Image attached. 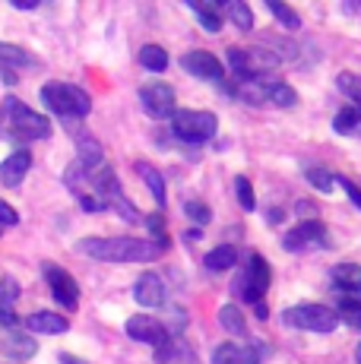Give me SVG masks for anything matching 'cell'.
<instances>
[{"instance_id": "6da1fadb", "label": "cell", "mask_w": 361, "mask_h": 364, "mask_svg": "<svg viewBox=\"0 0 361 364\" xmlns=\"http://www.w3.org/2000/svg\"><path fill=\"white\" fill-rule=\"evenodd\" d=\"M76 254L102 263H152L165 254L143 237H82L76 241Z\"/></svg>"}, {"instance_id": "7a4b0ae2", "label": "cell", "mask_w": 361, "mask_h": 364, "mask_svg": "<svg viewBox=\"0 0 361 364\" xmlns=\"http://www.w3.org/2000/svg\"><path fill=\"white\" fill-rule=\"evenodd\" d=\"M41 102H45L48 111H54L58 117H67V121H80L92 111V102L82 92L80 86H70V82H45L41 86Z\"/></svg>"}, {"instance_id": "3957f363", "label": "cell", "mask_w": 361, "mask_h": 364, "mask_svg": "<svg viewBox=\"0 0 361 364\" xmlns=\"http://www.w3.org/2000/svg\"><path fill=\"white\" fill-rule=\"evenodd\" d=\"M171 133L187 146H203L216 139L219 117L212 111H175L171 114Z\"/></svg>"}, {"instance_id": "277c9868", "label": "cell", "mask_w": 361, "mask_h": 364, "mask_svg": "<svg viewBox=\"0 0 361 364\" xmlns=\"http://www.w3.org/2000/svg\"><path fill=\"white\" fill-rule=\"evenodd\" d=\"M282 323L289 330H301V333H333L339 320L323 304H295L282 311Z\"/></svg>"}, {"instance_id": "5b68a950", "label": "cell", "mask_w": 361, "mask_h": 364, "mask_svg": "<svg viewBox=\"0 0 361 364\" xmlns=\"http://www.w3.org/2000/svg\"><path fill=\"white\" fill-rule=\"evenodd\" d=\"M6 114H10V133L16 139H45L51 136V121H48L45 114H38V111H32L29 105H23L19 99H6L4 102Z\"/></svg>"}, {"instance_id": "8992f818", "label": "cell", "mask_w": 361, "mask_h": 364, "mask_svg": "<svg viewBox=\"0 0 361 364\" xmlns=\"http://www.w3.org/2000/svg\"><path fill=\"white\" fill-rule=\"evenodd\" d=\"M269 276H273L269 263L263 260L260 254H247L244 272L238 276V282H235L232 289H235V295H241V301H247V304H260L269 289Z\"/></svg>"}, {"instance_id": "52a82bcc", "label": "cell", "mask_w": 361, "mask_h": 364, "mask_svg": "<svg viewBox=\"0 0 361 364\" xmlns=\"http://www.w3.org/2000/svg\"><path fill=\"white\" fill-rule=\"evenodd\" d=\"M140 105L149 117L168 121V117L178 111V92H175V86H168V82H146L140 89Z\"/></svg>"}, {"instance_id": "ba28073f", "label": "cell", "mask_w": 361, "mask_h": 364, "mask_svg": "<svg viewBox=\"0 0 361 364\" xmlns=\"http://www.w3.org/2000/svg\"><path fill=\"white\" fill-rule=\"evenodd\" d=\"M266 358L269 346H263V342H247V346L222 342V346L212 348V364H263Z\"/></svg>"}, {"instance_id": "9c48e42d", "label": "cell", "mask_w": 361, "mask_h": 364, "mask_svg": "<svg viewBox=\"0 0 361 364\" xmlns=\"http://www.w3.org/2000/svg\"><path fill=\"white\" fill-rule=\"evenodd\" d=\"M41 272H45V282H48V289H51L54 301L64 304L67 311H76V304H80V289H76V279L70 272L60 269L58 263H45Z\"/></svg>"}, {"instance_id": "30bf717a", "label": "cell", "mask_w": 361, "mask_h": 364, "mask_svg": "<svg viewBox=\"0 0 361 364\" xmlns=\"http://www.w3.org/2000/svg\"><path fill=\"white\" fill-rule=\"evenodd\" d=\"M282 247L291 254H301V250H314V247H330V235H326L323 222H301L291 232L282 237Z\"/></svg>"}, {"instance_id": "8fae6325", "label": "cell", "mask_w": 361, "mask_h": 364, "mask_svg": "<svg viewBox=\"0 0 361 364\" xmlns=\"http://www.w3.org/2000/svg\"><path fill=\"white\" fill-rule=\"evenodd\" d=\"M124 330L134 342H146V346H162L165 339H171L168 330H165L162 320H156L152 314H136V317H130L127 323H124Z\"/></svg>"}, {"instance_id": "7c38bea8", "label": "cell", "mask_w": 361, "mask_h": 364, "mask_svg": "<svg viewBox=\"0 0 361 364\" xmlns=\"http://www.w3.org/2000/svg\"><path fill=\"white\" fill-rule=\"evenodd\" d=\"M180 67H184L190 76L203 80V82H222L225 80V70H222L219 58L210 54V51H200V48L197 51H187L184 58H180Z\"/></svg>"}, {"instance_id": "4fadbf2b", "label": "cell", "mask_w": 361, "mask_h": 364, "mask_svg": "<svg viewBox=\"0 0 361 364\" xmlns=\"http://www.w3.org/2000/svg\"><path fill=\"white\" fill-rule=\"evenodd\" d=\"M134 298L143 307H165V282L156 272H143L134 282Z\"/></svg>"}, {"instance_id": "5bb4252c", "label": "cell", "mask_w": 361, "mask_h": 364, "mask_svg": "<svg viewBox=\"0 0 361 364\" xmlns=\"http://www.w3.org/2000/svg\"><path fill=\"white\" fill-rule=\"evenodd\" d=\"M29 168H32V152H29V149L10 152V156L0 162V184L19 187V184H23V178L29 174Z\"/></svg>"}, {"instance_id": "9a60e30c", "label": "cell", "mask_w": 361, "mask_h": 364, "mask_svg": "<svg viewBox=\"0 0 361 364\" xmlns=\"http://www.w3.org/2000/svg\"><path fill=\"white\" fill-rule=\"evenodd\" d=\"M26 330L41 333V336H60L70 330V323H67V317H60V314L38 311V314H32V317H26Z\"/></svg>"}, {"instance_id": "2e32d148", "label": "cell", "mask_w": 361, "mask_h": 364, "mask_svg": "<svg viewBox=\"0 0 361 364\" xmlns=\"http://www.w3.org/2000/svg\"><path fill=\"white\" fill-rule=\"evenodd\" d=\"M134 168H136V174L143 178V184L149 187V193H152V200H156V206L165 209V203H168V191H165L162 171H158L156 165H149V162H136Z\"/></svg>"}, {"instance_id": "e0dca14e", "label": "cell", "mask_w": 361, "mask_h": 364, "mask_svg": "<svg viewBox=\"0 0 361 364\" xmlns=\"http://www.w3.org/2000/svg\"><path fill=\"white\" fill-rule=\"evenodd\" d=\"M76 149H80V156H76V165H80L86 174H92L95 168H102V159H105V152H102V143H99V139L80 136Z\"/></svg>"}, {"instance_id": "ac0fdd59", "label": "cell", "mask_w": 361, "mask_h": 364, "mask_svg": "<svg viewBox=\"0 0 361 364\" xmlns=\"http://www.w3.org/2000/svg\"><path fill=\"white\" fill-rule=\"evenodd\" d=\"M333 289L339 291H361V266L358 263H339L330 269Z\"/></svg>"}, {"instance_id": "d6986e66", "label": "cell", "mask_w": 361, "mask_h": 364, "mask_svg": "<svg viewBox=\"0 0 361 364\" xmlns=\"http://www.w3.org/2000/svg\"><path fill=\"white\" fill-rule=\"evenodd\" d=\"M38 60L32 58L26 48H19V45H10V41H0V67L4 70H13L16 73L19 67H36Z\"/></svg>"}, {"instance_id": "ffe728a7", "label": "cell", "mask_w": 361, "mask_h": 364, "mask_svg": "<svg viewBox=\"0 0 361 364\" xmlns=\"http://www.w3.org/2000/svg\"><path fill=\"white\" fill-rule=\"evenodd\" d=\"M206 269L210 272H225V269H235L238 266V250L232 247V244H219L216 250H210V254L203 257Z\"/></svg>"}, {"instance_id": "44dd1931", "label": "cell", "mask_w": 361, "mask_h": 364, "mask_svg": "<svg viewBox=\"0 0 361 364\" xmlns=\"http://www.w3.org/2000/svg\"><path fill=\"white\" fill-rule=\"evenodd\" d=\"M263 102H273V105H279V108H291V105L298 102V92L289 86V82H279V80L266 82L263 80Z\"/></svg>"}, {"instance_id": "7402d4cb", "label": "cell", "mask_w": 361, "mask_h": 364, "mask_svg": "<svg viewBox=\"0 0 361 364\" xmlns=\"http://www.w3.org/2000/svg\"><path fill=\"white\" fill-rule=\"evenodd\" d=\"M219 10L232 19L235 29H241V32H251L254 29V13H251V6L241 4V0H228V4H222Z\"/></svg>"}, {"instance_id": "603a6c76", "label": "cell", "mask_w": 361, "mask_h": 364, "mask_svg": "<svg viewBox=\"0 0 361 364\" xmlns=\"http://www.w3.org/2000/svg\"><path fill=\"white\" fill-rule=\"evenodd\" d=\"M187 6L197 13L200 26H203L206 32H219V29H222V10H219L216 4H203V0H187Z\"/></svg>"}, {"instance_id": "cb8c5ba5", "label": "cell", "mask_w": 361, "mask_h": 364, "mask_svg": "<svg viewBox=\"0 0 361 364\" xmlns=\"http://www.w3.org/2000/svg\"><path fill=\"white\" fill-rule=\"evenodd\" d=\"M140 67L149 70V73H165V67H168V51H165L162 45H143Z\"/></svg>"}, {"instance_id": "d4e9b609", "label": "cell", "mask_w": 361, "mask_h": 364, "mask_svg": "<svg viewBox=\"0 0 361 364\" xmlns=\"http://www.w3.org/2000/svg\"><path fill=\"white\" fill-rule=\"evenodd\" d=\"M4 348L13 355V358H32V355L38 352V342L26 333H10L4 339Z\"/></svg>"}, {"instance_id": "484cf974", "label": "cell", "mask_w": 361, "mask_h": 364, "mask_svg": "<svg viewBox=\"0 0 361 364\" xmlns=\"http://www.w3.org/2000/svg\"><path fill=\"white\" fill-rule=\"evenodd\" d=\"M219 323H222V330L232 333V336H244L247 333V320H244V314H241L238 304H225V307H222V311H219Z\"/></svg>"}, {"instance_id": "4316f807", "label": "cell", "mask_w": 361, "mask_h": 364, "mask_svg": "<svg viewBox=\"0 0 361 364\" xmlns=\"http://www.w3.org/2000/svg\"><path fill=\"white\" fill-rule=\"evenodd\" d=\"M361 127V111L355 105H349V108L336 111V117H333V130L339 133V136H349V133H358Z\"/></svg>"}, {"instance_id": "83f0119b", "label": "cell", "mask_w": 361, "mask_h": 364, "mask_svg": "<svg viewBox=\"0 0 361 364\" xmlns=\"http://www.w3.org/2000/svg\"><path fill=\"white\" fill-rule=\"evenodd\" d=\"M333 314H336V320H343L349 330H361V301L358 298H343Z\"/></svg>"}, {"instance_id": "f1b7e54d", "label": "cell", "mask_w": 361, "mask_h": 364, "mask_svg": "<svg viewBox=\"0 0 361 364\" xmlns=\"http://www.w3.org/2000/svg\"><path fill=\"white\" fill-rule=\"evenodd\" d=\"M146 228H149L152 244H156L158 250H168L171 237H168V225H165V215L162 213H149V215H146Z\"/></svg>"}, {"instance_id": "f546056e", "label": "cell", "mask_w": 361, "mask_h": 364, "mask_svg": "<svg viewBox=\"0 0 361 364\" xmlns=\"http://www.w3.org/2000/svg\"><path fill=\"white\" fill-rule=\"evenodd\" d=\"M304 178H308V184L317 187L320 193H333V187H336V174H330L323 165H308L304 168Z\"/></svg>"}, {"instance_id": "4dcf8cb0", "label": "cell", "mask_w": 361, "mask_h": 364, "mask_svg": "<svg viewBox=\"0 0 361 364\" xmlns=\"http://www.w3.org/2000/svg\"><path fill=\"white\" fill-rule=\"evenodd\" d=\"M266 6H269V13H273V16L279 19L282 29H289V32H298V29H301V16H298V13L291 10V6L279 4V0H266Z\"/></svg>"}, {"instance_id": "1f68e13d", "label": "cell", "mask_w": 361, "mask_h": 364, "mask_svg": "<svg viewBox=\"0 0 361 364\" xmlns=\"http://www.w3.org/2000/svg\"><path fill=\"white\" fill-rule=\"evenodd\" d=\"M235 197H238V203H241V209H244V213H254V209H257L254 187H251V181H247L244 174H238V178H235Z\"/></svg>"}, {"instance_id": "d6a6232c", "label": "cell", "mask_w": 361, "mask_h": 364, "mask_svg": "<svg viewBox=\"0 0 361 364\" xmlns=\"http://www.w3.org/2000/svg\"><path fill=\"white\" fill-rule=\"evenodd\" d=\"M184 215H187L190 222H197V225H210V219H212L210 206H206L203 200H187V203H184Z\"/></svg>"}, {"instance_id": "836d02e7", "label": "cell", "mask_w": 361, "mask_h": 364, "mask_svg": "<svg viewBox=\"0 0 361 364\" xmlns=\"http://www.w3.org/2000/svg\"><path fill=\"white\" fill-rule=\"evenodd\" d=\"M336 86H339V92H345L355 105H361V76L358 73H343L336 80Z\"/></svg>"}, {"instance_id": "e575fe53", "label": "cell", "mask_w": 361, "mask_h": 364, "mask_svg": "<svg viewBox=\"0 0 361 364\" xmlns=\"http://www.w3.org/2000/svg\"><path fill=\"white\" fill-rule=\"evenodd\" d=\"M19 295H23V289H19V282L13 276H4L0 279V304L13 307V301H16Z\"/></svg>"}, {"instance_id": "d590c367", "label": "cell", "mask_w": 361, "mask_h": 364, "mask_svg": "<svg viewBox=\"0 0 361 364\" xmlns=\"http://www.w3.org/2000/svg\"><path fill=\"white\" fill-rule=\"evenodd\" d=\"M336 184L345 191V197L355 203V209H361V187L355 184V181H349V178H343V174H336Z\"/></svg>"}, {"instance_id": "8d00e7d4", "label": "cell", "mask_w": 361, "mask_h": 364, "mask_svg": "<svg viewBox=\"0 0 361 364\" xmlns=\"http://www.w3.org/2000/svg\"><path fill=\"white\" fill-rule=\"evenodd\" d=\"M175 364H200L197 355H193V348L187 346L184 339H175Z\"/></svg>"}, {"instance_id": "74e56055", "label": "cell", "mask_w": 361, "mask_h": 364, "mask_svg": "<svg viewBox=\"0 0 361 364\" xmlns=\"http://www.w3.org/2000/svg\"><path fill=\"white\" fill-rule=\"evenodd\" d=\"M156 361L158 364H171V361H175V336H171V339H165L162 346H156Z\"/></svg>"}, {"instance_id": "f35d334b", "label": "cell", "mask_w": 361, "mask_h": 364, "mask_svg": "<svg viewBox=\"0 0 361 364\" xmlns=\"http://www.w3.org/2000/svg\"><path fill=\"white\" fill-rule=\"evenodd\" d=\"M0 225H6V228L19 225V213H16V209H13L6 200H0Z\"/></svg>"}, {"instance_id": "ab89813d", "label": "cell", "mask_w": 361, "mask_h": 364, "mask_svg": "<svg viewBox=\"0 0 361 364\" xmlns=\"http://www.w3.org/2000/svg\"><path fill=\"white\" fill-rule=\"evenodd\" d=\"M80 206L86 209V213H105V203H102L99 197H95V193H80Z\"/></svg>"}, {"instance_id": "60d3db41", "label": "cell", "mask_w": 361, "mask_h": 364, "mask_svg": "<svg viewBox=\"0 0 361 364\" xmlns=\"http://www.w3.org/2000/svg\"><path fill=\"white\" fill-rule=\"evenodd\" d=\"M16 323H19L16 311H13V307H6V304H0V326H6V330H16Z\"/></svg>"}, {"instance_id": "b9f144b4", "label": "cell", "mask_w": 361, "mask_h": 364, "mask_svg": "<svg viewBox=\"0 0 361 364\" xmlns=\"http://www.w3.org/2000/svg\"><path fill=\"white\" fill-rule=\"evenodd\" d=\"M295 213H298V215H314V213H317V209H314V203L301 200V203H298V206H295Z\"/></svg>"}, {"instance_id": "7bdbcfd3", "label": "cell", "mask_w": 361, "mask_h": 364, "mask_svg": "<svg viewBox=\"0 0 361 364\" xmlns=\"http://www.w3.org/2000/svg\"><path fill=\"white\" fill-rule=\"evenodd\" d=\"M282 219H286V213H282L279 206H276V209H269V213H266V222H273V225H279Z\"/></svg>"}, {"instance_id": "ee69618b", "label": "cell", "mask_w": 361, "mask_h": 364, "mask_svg": "<svg viewBox=\"0 0 361 364\" xmlns=\"http://www.w3.org/2000/svg\"><path fill=\"white\" fill-rule=\"evenodd\" d=\"M60 364H89V361L76 358V355H70V352H60Z\"/></svg>"}, {"instance_id": "f6af8a7d", "label": "cell", "mask_w": 361, "mask_h": 364, "mask_svg": "<svg viewBox=\"0 0 361 364\" xmlns=\"http://www.w3.org/2000/svg\"><path fill=\"white\" fill-rule=\"evenodd\" d=\"M13 6H16V10H36V0H13Z\"/></svg>"}, {"instance_id": "bcb514c9", "label": "cell", "mask_w": 361, "mask_h": 364, "mask_svg": "<svg viewBox=\"0 0 361 364\" xmlns=\"http://www.w3.org/2000/svg\"><path fill=\"white\" fill-rule=\"evenodd\" d=\"M200 237H203V232H200V228H193V232L187 228V232H184V241H187V244H190V241H200Z\"/></svg>"}, {"instance_id": "7dc6e473", "label": "cell", "mask_w": 361, "mask_h": 364, "mask_svg": "<svg viewBox=\"0 0 361 364\" xmlns=\"http://www.w3.org/2000/svg\"><path fill=\"white\" fill-rule=\"evenodd\" d=\"M257 317H260V320H266V317H269V307L263 304V301H260V304H257Z\"/></svg>"}, {"instance_id": "c3c4849f", "label": "cell", "mask_w": 361, "mask_h": 364, "mask_svg": "<svg viewBox=\"0 0 361 364\" xmlns=\"http://www.w3.org/2000/svg\"><path fill=\"white\" fill-rule=\"evenodd\" d=\"M355 364H361V342H358V348H355Z\"/></svg>"}, {"instance_id": "681fc988", "label": "cell", "mask_w": 361, "mask_h": 364, "mask_svg": "<svg viewBox=\"0 0 361 364\" xmlns=\"http://www.w3.org/2000/svg\"><path fill=\"white\" fill-rule=\"evenodd\" d=\"M358 130H361V127H358Z\"/></svg>"}]
</instances>
